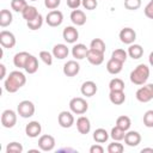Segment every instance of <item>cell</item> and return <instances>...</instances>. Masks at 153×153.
<instances>
[{
    "label": "cell",
    "mask_w": 153,
    "mask_h": 153,
    "mask_svg": "<svg viewBox=\"0 0 153 153\" xmlns=\"http://www.w3.org/2000/svg\"><path fill=\"white\" fill-rule=\"evenodd\" d=\"M26 82V76L24 75V73L19 72V71H13L8 74V76L5 79L4 82V87L7 92L10 93H14L17 92L20 87H23Z\"/></svg>",
    "instance_id": "obj_1"
},
{
    "label": "cell",
    "mask_w": 153,
    "mask_h": 153,
    "mask_svg": "<svg viewBox=\"0 0 153 153\" xmlns=\"http://www.w3.org/2000/svg\"><path fill=\"white\" fill-rule=\"evenodd\" d=\"M129 78L130 81L135 85H145L149 78V67L145 63H140L131 71Z\"/></svg>",
    "instance_id": "obj_2"
},
{
    "label": "cell",
    "mask_w": 153,
    "mask_h": 153,
    "mask_svg": "<svg viewBox=\"0 0 153 153\" xmlns=\"http://www.w3.org/2000/svg\"><path fill=\"white\" fill-rule=\"evenodd\" d=\"M69 109L73 114H76V115H82L87 111L88 109V104L87 102L81 98V97H74L69 100Z\"/></svg>",
    "instance_id": "obj_3"
},
{
    "label": "cell",
    "mask_w": 153,
    "mask_h": 153,
    "mask_svg": "<svg viewBox=\"0 0 153 153\" xmlns=\"http://www.w3.org/2000/svg\"><path fill=\"white\" fill-rule=\"evenodd\" d=\"M135 97L141 103H147V102L152 100L153 99V84H147V85L141 86L136 91Z\"/></svg>",
    "instance_id": "obj_4"
},
{
    "label": "cell",
    "mask_w": 153,
    "mask_h": 153,
    "mask_svg": "<svg viewBox=\"0 0 153 153\" xmlns=\"http://www.w3.org/2000/svg\"><path fill=\"white\" fill-rule=\"evenodd\" d=\"M18 115L23 118H29L35 114V105L31 100H22L17 106Z\"/></svg>",
    "instance_id": "obj_5"
},
{
    "label": "cell",
    "mask_w": 153,
    "mask_h": 153,
    "mask_svg": "<svg viewBox=\"0 0 153 153\" xmlns=\"http://www.w3.org/2000/svg\"><path fill=\"white\" fill-rule=\"evenodd\" d=\"M45 22L49 26L55 27V26H60L63 22V14L61 11L57 10H51L50 12H48L47 17H45Z\"/></svg>",
    "instance_id": "obj_6"
},
{
    "label": "cell",
    "mask_w": 153,
    "mask_h": 153,
    "mask_svg": "<svg viewBox=\"0 0 153 153\" xmlns=\"http://www.w3.org/2000/svg\"><path fill=\"white\" fill-rule=\"evenodd\" d=\"M17 123V114L11 110L7 109L1 114V124L5 128H12L14 127V124Z\"/></svg>",
    "instance_id": "obj_7"
},
{
    "label": "cell",
    "mask_w": 153,
    "mask_h": 153,
    "mask_svg": "<svg viewBox=\"0 0 153 153\" xmlns=\"http://www.w3.org/2000/svg\"><path fill=\"white\" fill-rule=\"evenodd\" d=\"M0 44L2 45V48L12 49L16 45V36L11 31L2 30L0 32Z\"/></svg>",
    "instance_id": "obj_8"
},
{
    "label": "cell",
    "mask_w": 153,
    "mask_h": 153,
    "mask_svg": "<svg viewBox=\"0 0 153 153\" xmlns=\"http://www.w3.org/2000/svg\"><path fill=\"white\" fill-rule=\"evenodd\" d=\"M57 122L62 128H71L74 124V116L72 111H61L57 116Z\"/></svg>",
    "instance_id": "obj_9"
},
{
    "label": "cell",
    "mask_w": 153,
    "mask_h": 153,
    "mask_svg": "<svg viewBox=\"0 0 153 153\" xmlns=\"http://www.w3.org/2000/svg\"><path fill=\"white\" fill-rule=\"evenodd\" d=\"M38 147H39L41 151H44V152L51 151L55 147V139H54V136L48 135V134L42 135L38 139Z\"/></svg>",
    "instance_id": "obj_10"
},
{
    "label": "cell",
    "mask_w": 153,
    "mask_h": 153,
    "mask_svg": "<svg viewBox=\"0 0 153 153\" xmlns=\"http://www.w3.org/2000/svg\"><path fill=\"white\" fill-rule=\"evenodd\" d=\"M120 39L122 43L124 44H133L134 41L136 39V32L131 29V27H123L121 31H120Z\"/></svg>",
    "instance_id": "obj_11"
},
{
    "label": "cell",
    "mask_w": 153,
    "mask_h": 153,
    "mask_svg": "<svg viewBox=\"0 0 153 153\" xmlns=\"http://www.w3.org/2000/svg\"><path fill=\"white\" fill-rule=\"evenodd\" d=\"M86 59H87V61H88L91 65L99 66V65H102L103 61H104V53H100V51H97V50H94V49L88 48Z\"/></svg>",
    "instance_id": "obj_12"
},
{
    "label": "cell",
    "mask_w": 153,
    "mask_h": 153,
    "mask_svg": "<svg viewBox=\"0 0 153 153\" xmlns=\"http://www.w3.org/2000/svg\"><path fill=\"white\" fill-rule=\"evenodd\" d=\"M62 37L67 43H75L79 38V32L74 26H66L62 31Z\"/></svg>",
    "instance_id": "obj_13"
},
{
    "label": "cell",
    "mask_w": 153,
    "mask_h": 153,
    "mask_svg": "<svg viewBox=\"0 0 153 153\" xmlns=\"http://www.w3.org/2000/svg\"><path fill=\"white\" fill-rule=\"evenodd\" d=\"M80 71V65L75 60H69L63 65V74L66 76H75Z\"/></svg>",
    "instance_id": "obj_14"
},
{
    "label": "cell",
    "mask_w": 153,
    "mask_h": 153,
    "mask_svg": "<svg viewBox=\"0 0 153 153\" xmlns=\"http://www.w3.org/2000/svg\"><path fill=\"white\" fill-rule=\"evenodd\" d=\"M141 142V135L140 133L135 130H129L124 135V143L129 147H136Z\"/></svg>",
    "instance_id": "obj_15"
},
{
    "label": "cell",
    "mask_w": 153,
    "mask_h": 153,
    "mask_svg": "<svg viewBox=\"0 0 153 153\" xmlns=\"http://www.w3.org/2000/svg\"><path fill=\"white\" fill-rule=\"evenodd\" d=\"M42 131V126L37 121H31L25 127V133L29 137H37Z\"/></svg>",
    "instance_id": "obj_16"
},
{
    "label": "cell",
    "mask_w": 153,
    "mask_h": 153,
    "mask_svg": "<svg viewBox=\"0 0 153 153\" xmlns=\"http://www.w3.org/2000/svg\"><path fill=\"white\" fill-rule=\"evenodd\" d=\"M97 90H98V87H97L96 82L92 81V80L85 81V82L81 85V87H80L81 94H82V96H86V97H92V96H94L96 92H97Z\"/></svg>",
    "instance_id": "obj_17"
},
{
    "label": "cell",
    "mask_w": 153,
    "mask_h": 153,
    "mask_svg": "<svg viewBox=\"0 0 153 153\" xmlns=\"http://www.w3.org/2000/svg\"><path fill=\"white\" fill-rule=\"evenodd\" d=\"M69 54V49L66 44L63 43H59V44H55L54 48H53V55L54 57L59 59V60H63L68 56Z\"/></svg>",
    "instance_id": "obj_18"
},
{
    "label": "cell",
    "mask_w": 153,
    "mask_h": 153,
    "mask_svg": "<svg viewBox=\"0 0 153 153\" xmlns=\"http://www.w3.org/2000/svg\"><path fill=\"white\" fill-rule=\"evenodd\" d=\"M87 51H88V48L82 44V43H76L73 45L72 48V55L73 57H75L76 60H82L86 57L87 55Z\"/></svg>",
    "instance_id": "obj_19"
},
{
    "label": "cell",
    "mask_w": 153,
    "mask_h": 153,
    "mask_svg": "<svg viewBox=\"0 0 153 153\" xmlns=\"http://www.w3.org/2000/svg\"><path fill=\"white\" fill-rule=\"evenodd\" d=\"M71 20L76 26H82L86 23V14L81 10H73L71 13Z\"/></svg>",
    "instance_id": "obj_20"
},
{
    "label": "cell",
    "mask_w": 153,
    "mask_h": 153,
    "mask_svg": "<svg viewBox=\"0 0 153 153\" xmlns=\"http://www.w3.org/2000/svg\"><path fill=\"white\" fill-rule=\"evenodd\" d=\"M76 129L80 134H88L91 130V122L86 116H80L76 120Z\"/></svg>",
    "instance_id": "obj_21"
},
{
    "label": "cell",
    "mask_w": 153,
    "mask_h": 153,
    "mask_svg": "<svg viewBox=\"0 0 153 153\" xmlns=\"http://www.w3.org/2000/svg\"><path fill=\"white\" fill-rule=\"evenodd\" d=\"M122 67H123V62L111 57L108 62H106V71L110 73V74H118L121 71H122Z\"/></svg>",
    "instance_id": "obj_22"
},
{
    "label": "cell",
    "mask_w": 153,
    "mask_h": 153,
    "mask_svg": "<svg viewBox=\"0 0 153 153\" xmlns=\"http://www.w3.org/2000/svg\"><path fill=\"white\" fill-rule=\"evenodd\" d=\"M31 54H29L27 51H19L14 55L13 57V65L18 68H24L25 65H26V61L27 59L30 57Z\"/></svg>",
    "instance_id": "obj_23"
},
{
    "label": "cell",
    "mask_w": 153,
    "mask_h": 153,
    "mask_svg": "<svg viewBox=\"0 0 153 153\" xmlns=\"http://www.w3.org/2000/svg\"><path fill=\"white\" fill-rule=\"evenodd\" d=\"M109 99L112 104L115 105H121L126 100V94L124 91H110L109 93Z\"/></svg>",
    "instance_id": "obj_24"
},
{
    "label": "cell",
    "mask_w": 153,
    "mask_h": 153,
    "mask_svg": "<svg viewBox=\"0 0 153 153\" xmlns=\"http://www.w3.org/2000/svg\"><path fill=\"white\" fill-rule=\"evenodd\" d=\"M127 53L133 60H137L143 55V48L140 44H130Z\"/></svg>",
    "instance_id": "obj_25"
},
{
    "label": "cell",
    "mask_w": 153,
    "mask_h": 153,
    "mask_svg": "<svg viewBox=\"0 0 153 153\" xmlns=\"http://www.w3.org/2000/svg\"><path fill=\"white\" fill-rule=\"evenodd\" d=\"M24 69H25L26 73H29V74L36 73L37 69H38V61H37V57L33 56V55H30V57H29L27 61H26V65H25Z\"/></svg>",
    "instance_id": "obj_26"
},
{
    "label": "cell",
    "mask_w": 153,
    "mask_h": 153,
    "mask_svg": "<svg viewBox=\"0 0 153 153\" xmlns=\"http://www.w3.org/2000/svg\"><path fill=\"white\" fill-rule=\"evenodd\" d=\"M109 133L105 130V129H103V128H98V129H96L94 131H93V140L96 141V142H98V143H104V142H106L108 141V139H109Z\"/></svg>",
    "instance_id": "obj_27"
},
{
    "label": "cell",
    "mask_w": 153,
    "mask_h": 153,
    "mask_svg": "<svg viewBox=\"0 0 153 153\" xmlns=\"http://www.w3.org/2000/svg\"><path fill=\"white\" fill-rule=\"evenodd\" d=\"M12 20H13L12 13L6 8L1 10V12H0V26L1 27H6L12 23Z\"/></svg>",
    "instance_id": "obj_28"
},
{
    "label": "cell",
    "mask_w": 153,
    "mask_h": 153,
    "mask_svg": "<svg viewBox=\"0 0 153 153\" xmlns=\"http://www.w3.org/2000/svg\"><path fill=\"white\" fill-rule=\"evenodd\" d=\"M39 13H38V11H37V8L35 7V6H26L25 7V10L22 12V16H23V18L26 20V22H30V20H32V19H35L37 16H38Z\"/></svg>",
    "instance_id": "obj_29"
},
{
    "label": "cell",
    "mask_w": 153,
    "mask_h": 153,
    "mask_svg": "<svg viewBox=\"0 0 153 153\" xmlns=\"http://www.w3.org/2000/svg\"><path fill=\"white\" fill-rule=\"evenodd\" d=\"M116 126L127 131V130H129V128H130V126H131V121H130V118H129L128 116L122 115V116L117 117V120H116Z\"/></svg>",
    "instance_id": "obj_30"
},
{
    "label": "cell",
    "mask_w": 153,
    "mask_h": 153,
    "mask_svg": "<svg viewBox=\"0 0 153 153\" xmlns=\"http://www.w3.org/2000/svg\"><path fill=\"white\" fill-rule=\"evenodd\" d=\"M110 91H124V82L120 78H114L109 82Z\"/></svg>",
    "instance_id": "obj_31"
},
{
    "label": "cell",
    "mask_w": 153,
    "mask_h": 153,
    "mask_svg": "<svg viewBox=\"0 0 153 153\" xmlns=\"http://www.w3.org/2000/svg\"><path fill=\"white\" fill-rule=\"evenodd\" d=\"M126 130H123L122 128L115 126L112 129H111V133H110V136L114 139V141H121V140H124V135H126Z\"/></svg>",
    "instance_id": "obj_32"
},
{
    "label": "cell",
    "mask_w": 153,
    "mask_h": 153,
    "mask_svg": "<svg viewBox=\"0 0 153 153\" xmlns=\"http://www.w3.org/2000/svg\"><path fill=\"white\" fill-rule=\"evenodd\" d=\"M26 25H27V27L30 30H38V29H41V26L43 25V17H42V14L39 13L35 19H32L30 22H26Z\"/></svg>",
    "instance_id": "obj_33"
},
{
    "label": "cell",
    "mask_w": 153,
    "mask_h": 153,
    "mask_svg": "<svg viewBox=\"0 0 153 153\" xmlns=\"http://www.w3.org/2000/svg\"><path fill=\"white\" fill-rule=\"evenodd\" d=\"M90 48L100 53H105V43L102 38H93L90 43Z\"/></svg>",
    "instance_id": "obj_34"
},
{
    "label": "cell",
    "mask_w": 153,
    "mask_h": 153,
    "mask_svg": "<svg viewBox=\"0 0 153 153\" xmlns=\"http://www.w3.org/2000/svg\"><path fill=\"white\" fill-rule=\"evenodd\" d=\"M27 6V2L26 0H12L11 1V7L13 11L16 12H23L25 10V7Z\"/></svg>",
    "instance_id": "obj_35"
},
{
    "label": "cell",
    "mask_w": 153,
    "mask_h": 153,
    "mask_svg": "<svg viewBox=\"0 0 153 153\" xmlns=\"http://www.w3.org/2000/svg\"><path fill=\"white\" fill-rule=\"evenodd\" d=\"M127 56H128V53H127L124 49H121V48L115 49V50L112 51V54H111V57H114V59H116V60H118V61H121V62H123V63L126 62Z\"/></svg>",
    "instance_id": "obj_36"
},
{
    "label": "cell",
    "mask_w": 153,
    "mask_h": 153,
    "mask_svg": "<svg viewBox=\"0 0 153 153\" xmlns=\"http://www.w3.org/2000/svg\"><path fill=\"white\" fill-rule=\"evenodd\" d=\"M6 152L7 153H22L23 152V146H22V143L16 142V141L10 142L6 147Z\"/></svg>",
    "instance_id": "obj_37"
},
{
    "label": "cell",
    "mask_w": 153,
    "mask_h": 153,
    "mask_svg": "<svg viewBox=\"0 0 153 153\" xmlns=\"http://www.w3.org/2000/svg\"><path fill=\"white\" fill-rule=\"evenodd\" d=\"M123 151H124V147L122 143H120V141H114V142L109 143V146H108L109 153H122Z\"/></svg>",
    "instance_id": "obj_38"
},
{
    "label": "cell",
    "mask_w": 153,
    "mask_h": 153,
    "mask_svg": "<svg viewBox=\"0 0 153 153\" xmlns=\"http://www.w3.org/2000/svg\"><path fill=\"white\" fill-rule=\"evenodd\" d=\"M124 7L130 11L139 10L141 7V0H124Z\"/></svg>",
    "instance_id": "obj_39"
},
{
    "label": "cell",
    "mask_w": 153,
    "mask_h": 153,
    "mask_svg": "<svg viewBox=\"0 0 153 153\" xmlns=\"http://www.w3.org/2000/svg\"><path fill=\"white\" fill-rule=\"evenodd\" d=\"M53 54H50L49 51H47V50H42V51H39V57H41V60L45 63V65H48V66H50L51 63H53Z\"/></svg>",
    "instance_id": "obj_40"
},
{
    "label": "cell",
    "mask_w": 153,
    "mask_h": 153,
    "mask_svg": "<svg viewBox=\"0 0 153 153\" xmlns=\"http://www.w3.org/2000/svg\"><path fill=\"white\" fill-rule=\"evenodd\" d=\"M143 124L147 128H153V110H148L143 115Z\"/></svg>",
    "instance_id": "obj_41"
},
{
    "label": "cell",
    "mask_w": 153,
    "mask_h": 153,
    "mask_svg": "<svg viewBox=\"0 0 153 153\" xmlns=\"http://www.w3.org/2000/svg\"><path fill=\"white\" fill-rule=\"evenodd\" d=\"M81 5L85 10L92 11L98 6V1L97 0H81Z\"/></svg>",
    "instance_id": "obj_42"
},
{
    "label": "cell",
    "mask_w": 153,
    "mask_h": 153,
    "mask_svg": "<svg viewBox=\"0 0 153 153\" xmlns=\"http://www.w3.org/2000/svg\"><path fill=\"white\" fill-rule=\"evenodd\" d=\"M61 4V0H44V6L49 10H55Z\"/></svg>",
    "instance_id": "obj_43"
},
{
    "label": "cell",
    "mask_w": 153,
    "mask_h": 153,
    "mask_svg": "<svg viewBox=\"0 0 153 153\" xmlns=\"http://www.w3.org/2000/svg\"><path fill=\"white\" fill-rule=\"evenodd\" d=\"M143 12H145V16H146L147 18L153 19V0H151V1L146 5Z\"/></svg>",
    "instance_id": "obj_44"
},
{
    "label": "cell",
    "mask_w": 153,
    "mask_h": 153,
    "mask_svg": "<svg viewBox=\"0 0 153 153\" xmlns=\"http://www.w3.org/2000/svg\"><path fill=\"white\" fill-rule=\"evenodd\" d=\"M81 5V0H67V6L72 10H76Z\"/></svg>",
    "instance_id": "obj_45"
},
{
    "label": "cell",
    "mask_w": 153,
    "mask_h": 153,
    "mask_svg": "<svg viewBox=\"0 0 153 153\" xmlns=\"http://www.w3.org/2000/svg\"><path fill=\"white\" fill-rule=\"evenodd\" d=\"M104 148L100 145H93L90 147V153H103Z\"/></svg>",
    "instance_id": "obj_46"
},
{
    "label": "cell",
    "mask_w": 153,
    "mask_h": 153,
    "mask_svg": "<svg viewBox=\"0 0 153 153\" xmlns=\"http://www.w3.org/2000/svg\"><path fill=\"white\" fill-rule=\"evenodd\" d=\"M0 69H1V74H0V79H4L5 78V75H6V67H5V65H0Z\"/></svg>",
    "instance_id": "obj_47"
},
{
    "label": "cell",
    "mask_w": 153,
    "mask_h": 153,
    "mask_svg": "<svg viewBox=\"0 0 153 153\" xmlns=\"http://www.w3.org/2000/svg\"><path fill=\"white\" fill-rule=\"evenodd\" d=\"M148 62H149V65L153 67V51L149 54V56H148Z\"/></svg>",
    "instance_id": "obj_48"
},
{
    "label": "cell",
    "mask_w": 153,
    "mask_h": 153,
    "mask_svg": "<svg viewBox=\"0 0 153 153\" xmlns=\"http://www.w3.org/2000/svg\"><path fill=\"white\" fill-rule=\"evenodd\" d=\"M141 152H142V153H145V152H152V153H153V148H142Z\"/></svg>",
    "instance_id": "obj_49"
},
{
    "label": "cell",
    "mask_w": 153,
    "mask_h": 153,
    "mask_svg": "<svg viewBox=\"0 0 153 153\" xmlns=\"http://www.w3.org/2000/svg\"><path fill=\"white\" fill-rule=\"evenodd\" d=\"M30 1H37V0H30Z\"/></svg>",
    "instance_id": "obj_50"
}]
</instances>
